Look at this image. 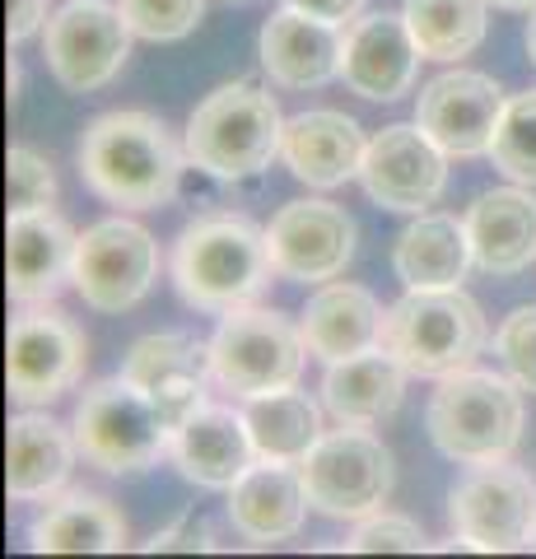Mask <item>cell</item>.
<instances>
[{
  "mask_svg": "<svg viewBox=\"0 0 536 559\" xmlns=\"http://www.w3.org/2000/svg\"><path fill=\"white\" fill-rule=\"evenodd\" d=\"M80 178L98 201L122 210H159L178 197L187 150L154 112H103L80 135Z\"/></svg>",
  "mask_w": 536,
  "mask_h": 559,
  "instance_id": "obj_1",
  "label": "cell"
},
{
  "mask_svg": "<svg viewBox=\"0 0 536 559\" xmlns=\"http://www.w3.org/2000/svg\"><path fill=\"white\" fill-rule=\"evenodd\" d=\"M275 275L266 229L248 215H201L172 242V289L196 312H234L252 304Z\"/></svg>",
  "mask_w": 536,
  "mask_h": 559,
  "instance_id": "obj_2",
  "label": "cell"
},
{
  "mask_svg": "<svg viewBox=\"0 0 536 559\" xmlns=\"http://www.w3.org/2000/svg\"><path fill=\"white\" fill-rule=\"evenodd\" d=\"M281 140H285V117L271 90L234 80L211 90L192 108L182 150L192 168L211 173L219 182H243L271 168V159L281 154Z\"/></svg>",
  "mask_w": 536,
  "mask_h": 559,
  "instance_id": "obj_3",
  "label": "cell"
},
{
  "mask_svg": "<svg viewBox=\"0 0 536 559\" xmlns=\"http://www.w3.org/2000/svg\"><path fill=\"white\" fill-rule=\"evenodd\" d=\"M425 429L457 466L509 462L523 439V388L504 373L457 369L439 378V392L429 396L425 411Z\"/></svg>",
  "mask_w": 536,
  "mask_h": 559,
  "instance_id": "obj_4",
  "label": "cell"
},
{
  "mask_svg": "<svg viewBox=\"0 0 536 559\" xmlns=\"http://www.w3.org/2000/svg\"><path fill=\"white\" fill-rule=\"evenodd\" d=\"M378 345L415 378H448L457 369H472V359L486 349V312L462 285L406 289L388 308Z\"/></svg>",
  "mask_w": 536,
  "mask_h": 559,
  "instance_id": "obj_5",
  "label": "cell"
},
{
  "mask_svg": "<svg viewBox=\"0 0 536 559\" xmlns=\"http://www.w3.org/2000/svg\"><path fill=\"white\" fill-rule=\"evenodd\" d=\"M71 433H75L80 457L98 471H108V476L150 471L172 448L168 419L127 378H103L94 388H84Z\"/></svg>",
  "mask_w": 536,
  "mask_h": 559,
  "instance_id": "obj_6",
  "label": "cell"
},
{
  "mask_svg": "<svg viewBox=\"0 0 536 559\" xmlns=\"http://www.w3.org/2000/svg\"><path fill=\"white\" fill-rule=\"evenodd\" d=\"M303 326H294L275 308H234L211 336V378L215 388L234 392L238 401L294 388L303 373Z\"/></svg>",
  "mask_w": 536,
  "mask_h": 559,
  "instance_id": "obj_7",
  "label": "cell"
},
{
  "mask_svg": "<svg viewBox=\"0 0 536 559\" xmlns=\"http://www.w3.org/2000/svg\"><path fill=\"white\" fill-rule=\"evenodd\" d=\"M299 471L308 503L336 522H359L378 513L396 485L388 443L373 439L365 425H341L336 433H322L318 448L299 462Z\"/></svg>",
  "mask_w": 536,
  "mask_h": 559,
  "instance_id": "obj_8",
  "label": "cell"
},
{
  "mask_svg": "<svg viewBox=\"0 0 536 559\" xmlns=\"http://www.w3.org/2000/svg\"><path fill=\"white\" fill-rule=\"evenodd\" d=\"M448 527L472 550L509 555L532 550L536 536V480L523 466L486 462L472 466L448 495Z\"/></svg>",
  "mask_w": 536,
  "mask_h": 559,
  "instance_id": "obj_9",
  "label": "cell"
},
{
  "mask_svg": "<svg viewBox=\"0 0 536 559\" xmlns=\"http://www.w3.org/2000/svg\"><path fill=\"white\" fill-rule=\"evenodd\" d=\"M90 341L51 304H20L5 341V382L20 406H51L84 378Z\"/></svg>",
  "mask_w": 536,
  "mask_h": 559,
  "instance_id": "obj_10",
  "label": "cell"
},
{
  "mask_svg": "<svg viewBox=\"0 0 536 559\" xmlns=\"http://www.w3.org/2000/svg\"><path fill=\"white\" fill-rule=\"evenodd\" d=\"M131 38V24L108 0H65L43 28V57L65 94H94L122 75Z\"/></svg>",
  "mask_w": 536,
  "mask_h": 559,
  "instance_id": "obj_11",
  "label": "cell"
},
{
  "mask_svg": "<svg viewBox=\"0 0 536 559\" xmlns=\"http://www.w3.org/2000/svg\"><path fill=\"white\" fill-rule=\"evenodd\" d=\"M159 280V242L135 219H98L80 234L75 289L94 312H127Z\"/></svg>",
  "mask_w": 536,
  "mask_h": 559,
  "instance_id": "obj_12",
  "label": "cell"
},
{
  "mask_svg": "<svg viewBox=\"0 0 536 559\" xmlns=\"http://www.w3.org/2000/svg\"><path fill=\"white\" fill-rule=\"evenodd\" d=\"M359 187L378 210L425 215L429 205H439L448 187V154L429 140L420 121H392V127L369 135Z\"/></svg>",
  "mask_w": 536,
  "mask_h": 559,
  "instance_id": "obj_13",
  "label": "cell"
},
{
  "mask_svg": "<svg viewBox=\"0 0 536 559\" xmlns=\"http://www.w3.org/2000/svg\"><path fill=\"white\" fill-rule=\"evenodd\" d=\"M355 219L336 201H289L266 224V252L281 280L326 285L355 261Z\"/></svg>",
  "mask_w": 536,
  "mask_h": 559,
  "instance_id": "obj_14",
  "label": "cell"
},
{
  "mask_svg": "<svg viewBox=\"0 0 536 559\" xmlns=\"http://www.w3.org/2000/svg\"><path fill=\"white\" fill-rule=\"evenodd\" d=\"M509 94L499 80L480 75V70H443L415 98V121L429 131V140L448 154V159H480L490 154L495 127L504 117Z\"/></svg>",
  "mask_w": 536,
  "mask_h": 559,
  "instance_id": "obj_15",
  "label": "cell"
},
{
  "mask_svg": "<svg viewBox=\"0 0 536 559\" xmlns=\"http://www.w3.org/2000/svg\"><path fill=\"white\" fill-rule=\"evenodd\" d=\"M122 378L135 382L159 415L168 419V429L178 433L187 419L205 406V388H211V341H192L182 331H154L141 336L127 359H122Z\"/></svg>",
  "mask_w": 536,
  "mask_h": 559,
  "instance_id": "obj_16",
  "label": "cell"
},
{
  "mask_svg": "<svg viewBox=\"0 0 536 559\" xmlns=\"http://www.w3.org/2000/svg\"><path fill=\"white\" fill-rule=\"evenodd\" d=\"M420 61L406 14H359L341 43V84L369 103H396L415 90Z\"/></svg>",
  "mask_w": 536,
  "mask_h": 559,
  "instance_id": "obj_17",
  "label": "cell"
},
{
  "mask_svg": "<svg viewBox=\"0 0 536 559\" xmlns=\"http://www.w3.org/2000/svg\"><path fill=\"white\" fill-rule=\"evenodd\" d=\"M80 234L57 210H28L5 224V285L14 304H51L65 285H75Z\"/></svg>",
  "mask_w": 536,
  "mask_h": 559,
  "instance_id": "obj_18",
  "label": "cell"
},
{
  "mask_svg": "<svg viewBox=\"0 0 536 559\" xmlns=\"http://www.w3.org/2000/svg\"><path fill=\"white\" fill-rule=\"evenodd\" d=\"M365 150L369 140L359 131V121L336 108H313V112L289 117L281 140V159L289 164V173L318 191H332L341 182L359 178Z\"/></svg>",
  "mask_w": 536,
  "mask_h": 559,
  "instance_id": "obj_19",
  "label": "cell"
},
{
  "mask_svg": "<svg viewBox=\"0 0 536 559\" xmlns=\"http://www.w3.org/2000/svg\"><path fill=\"white\" fill-rule=\"evenodd\" d=\"M341 28L308 20V14L281 5L262 24V70L281 90H322V84L341 80Z\"/></svg>",
  "mask_w": 536,
  "mask_h": 559,
  "instance_id": "obj_20",
  "label": "cell"
},
{
  "mask_svg": "<svg viewBox=\"0 0 536 559\" xmlns=\"http://www.w3.org/2000/svg\"><path fill=\"white\" fill-rule=\"evenodd\" d=\"M313 509L303 489V471L294 462H266L257 457L243 476L229 485V522L257 546L299 536L303 513Z\"/></svg>",
  "mask_w": 536,
  "mask_h": 559,
  "instance_id": "obj_21",
  "label": "cell"
},
{
  "mask_svg": "<svg viewBox=\"0 0 536 559\" xmlns=\"http://www.w3.org/2000/svg\"><path fill=\"white\" fill-rule=\"evenodd\" d=\"M168 457H172V466H178L192 485H201V489H229L257 462V448H252L243 411L211 406V401H205V406L187 419L178 433H172Z\"/></svg>",
  "mask_w": 536,
  "mask_h": 559,
  "instance_id": "obj_22",
  "label": "cell"
},
{
  "mask_svg": "<svg viewBox=\"0 0 536 559\" xmlns=\"http://www.w3.org/2000/svg\"><path fill=\"white\" fill-rule=\"evenodd\" d=\"M383 318L388 308L373 299L365 285H350V280H326L318 285V294L303 308V345L308 355L322 364L365 355V349H378L383 341Z\"/></svg>",
  "mask_w": 536,
  "mask_h": 559,
  "instance_id": "obj_23",
  "label": "cell"
},
{
  "mask_svg": "<svg viewBox=\"0 0 536 559\" xmlns=\"http://www.w3.org/2000/svg\"><path fill=\"white\" fill-rule=\"evenodd\" d=\"M472 257L486 275H517L536 261V197L532 187H495L466 210Z\"/></svg>",
  "mask_w": 536,
  "mask_h": 559,
  "instance_id": "obj_24",
  "label": "cell"
},
{
  "mask_svg": "<svg viewBox=\"0 0 536 559\" xmlns=\"http://www.w3.org/2000/svg\"><path fill=\"white\" fill-rule=\"evenodd\" d=\"M80 457L75 433H65L61 419H51L47 411L24 406L10 419V439H5V489L14 503L51 499L57 489L71 480V466Z\"/></svg>",
  "mask_w": 536,
  "mask_h": 559,
  "instance_id": "obj_25",
  "label": "cell"
},
{
  "mask_svg": "<svg viewBox=\"0 0 536 559\" xmlns=\"http://www.w3.org/2000/svg\"><path fill=\"white\" fill-rule=\"evenodd\" d=\"M127 518L108 495L65 489L61 499H47V509L33 518L28 546L38 555H117L127 550Z\"/></svg>",
  "mask_w": 536,
  "mask_h": 559,
  "instance_id": "obj_26",
  "label": "cell"
},
{
  "mask_svg": "<svg viewBox=\"0 0 536 559\" xmlns=\"http://www.w3.org/2000/svg\"><path fill=\"white\" fill-rule=\"evenodd\" d=\"M472 266L476 257H472V238H466V219L425 210L396 234L392 271L406 289H457Z\"/></svg>",
  "mask_w": 536,
  "mask_h": 559,
  "instance_id": "obj_27",
  "label": "cell"
},
{
  "mask_svg": "<svg viewBox=\"0 0 536 559\" xmlns=\"http://www.w3.org/2000/svg\"><path fill=\"white\" fill-rule=\"evenodd\" d=\"M406 369L383 345L365 355L336 359L322 373V406L332 411L336 425H378L388 419L406 396Z\"/></svg>",
  "mask_w": 536,
  "mask_h": 559,
  "instance_id": "obj_28",
  "label": "cell"
},
{
  "mask_svg": "<svg viewBox=\"0 0 536 559\" xmlns=\"http://www.w3.org/2000/svg\"><path fill=\"white\" fill-rule=\"evenodd\" d=\"M243 419H248L257 457H266V462H294V466H299L308 452L318 448V439H322L318 401L308 392H299V388L248 396L243 401Z\"/></svg>",
  "mask_w": 536,
  "mask_h": 559,
  "instance_id": "obj_29",
  "label": "cell"
},
{
  "mask_svg": "<svg viewBox=\"0 0 536 559\" xmlns=\"http://www.w3.org/2000/svg\"><path fill=\"white\" fill-rule=\"evenodd\" d=\"M490 0H406V24L425 61H462L486 43Z\"/></svg>",
  "mask_w": 536,
  "mask_h": 559,
  "instance_id": "obj_30",
  "label": "cell"
},
{
  "mask_svg": "<svg viewBox=\"0 0 536 559\" xmlns=\"http://www.w3.org/2000/svg\"><path fill=\"white\" fill-rule=\"evenodd\" d=\"M490 159L509 182L536 187V90L513 94L490 140Z\"/></svg>",
  "mask_w": 536,
  "mask_h": 559,
  "instance_id": "obj_31",
  "label": "cell"
},
{
  "mask_svg": "<svg viewBox=\"0 0 536 559\" xmlns=\"http://www.w3.org/2000/svg\"><path fill=\"white\" fill-rule=\"evenodd\" d=\"M117 10H122V20L131 24L135 38L178 43L201 24L205 0H117Z\"/></svg>",
  "mask_w": 536,
  "mask_h": 559,
  "instance_id": "obj_32",
  "label": "cell"
},
{
  "mask_svg": "<svg viewBox=\"0 0 536 559\" xmlns=\"http://www.w3.org/2000/svg\"><path fill=\"white\" fill-rule=\"evenodd\" d=\"M345 550H350V555H420V550H429V536L415 527L410 518L378 509V513L355 522Z\"/></svg>",
  "mask_w": 536,
  "mask_h": 559,
  "instance_id": "obj_33",
  "label": "cell"
},
{
  "mask_svg": "<svg viewBox=\"0 0 536 559\" xmlns=\"http://www.w3.org/2000/svg\"><path fill=\"white\" fill-rule=\"evenodd\" d=\"M5 178H10V215H28V210H47L57 201V173L28 145H10L5 154Z\"/></svg>",
  "mask_w": 536,
  "mask_h": 559,
  "instance_id": "obj_34",
  "label": "cell"
},
{
  "mask_svg": "<svg viewBox=\"0 0 536 559\" xmlns=\"http://www.w3.org/2000/svg\"><path fill=\"white\" fill-rule=\"evenodd\" d=\"M495 355L504 359V369H509V378L517 382V388L536 396V304L513 308L509 318L499 322Z\"/></svg>",
  "mask_w": 536,
  "mask_h": 559,
  "instance_id": "obj_35",
  "label": "cell"
},
{
  "mask_svg": "<svg viewBox=\"0 0 536 559\" xmlns=\"http://www.w3.org/2000/svg\"><path fill=\"white\" fill-rule=\"evenodd\" d=\"M145 550L150 555H211V550H219V536L201 513H182L172 527L154 532L145 540Z\"/></svg>",
  "mask_w": 536,
  "mask_h": 559,
  "instance_id": "obj_36",
  "label": "cell"
},
{
  "mask_svg": "<svg viewBox=\"0 0 536 559\" xmlns=\"http://www.w3.org/2000/svg\"><path fill=\"white\" fill-rule=\"evenodd\" d=\"M281 5L308 14V20H322V24H336V28H350L359 14H365L369 0H281Z\"/></svg>",
  "mask_w": 536,
  "mask_h": 559,
  "instance_id": "obj_37",
  "label": "cell"
},
{
  "mask_svg": "<svg viewBox=\"0 0 536 559\" xmlns=\"http://www.w3.org/2000/svg\"><path fill=\"white\" fill-rule=\"evenodd\" d=\"M43 24H47V0H10V20H5L10 43L33 38Z\"/></svg>",
  "mask_w": 536,
  "mask_h": 559,
  "instance_id": "obj_38",
  "label": "cell"
},
{
  "mask_svg": "<svg viewBox=\"0 0 536 559\" xmlns=\"http://www.w3.org/2000/svg\"><path fill=\"white\" fill-rule=\"evenodd\" d=\"M490 5H499V10H523V14H532V10H536V0H490Z\"/></svg>",
  "mask_w": 536,
  "mask_h": 559,
  "instance_id": "obj_39",
  "label": "cell"
},
{
  "mask_svg": "<svg viewBox=\"0 0 536 559\" xmlns=\"http://www.w3.org/2000/svg\"><path fill=\"white\" fill-rule=\"evenodd\" d=\"M527 57L536 66V10H532V20H527Z\"/></svg>",
  "mask_w": 536,
  "mask_h": 559,
  "instance_id": "obj_40",
  "label": "cell"
},
{
  "mask_svg": "<svg viewBox=\"0 0 536 559\" xmlns=\"http://www.w3.org/2000/svg\"><path fill=\"white\" fill-rule=\"evenodd\" d=\"M532 550H536V536H532Z\"/></svg>",
  "mask_w": 536,
  "mask_h": 559,
  "instance_id": "obj_41",
  "label": "cell"
}]
</instances>
